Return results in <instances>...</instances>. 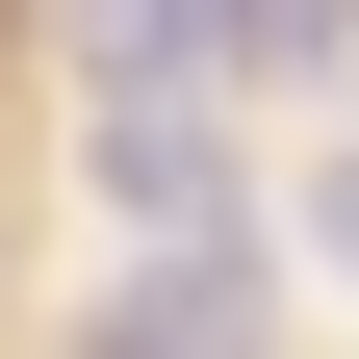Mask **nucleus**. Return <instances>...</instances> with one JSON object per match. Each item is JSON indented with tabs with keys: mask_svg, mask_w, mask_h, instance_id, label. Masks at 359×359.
Instances as JSON below:
<instances>
[{
	"mask_svg": "<svg viewBox=\"0 0 359 359\" xmlns=\"http://www.w3.org/2000/svg\"><path fill=\"white\" fill-rule=\"evenodd\" d=\"M103 359H231V257H154V283L103 308Z\"/></svg>",
	"mask_w": 359,
	"mask_h": 359,
	"instance_id": "f03ea898",
	"label": "nucleus"
},
{
	"mask_svg": "<svg viewBox=\"0 0 359 359\" xmlns=\"http://www.w3.org/2000/svg\"><path fill=\"white\" fill-rule=\"evenodd\" d=\"M308 231H334V257H359V128H334V180H308Z\"/></svg>",
	"mask_w": 359,
	"mask_h": 359,
	"instance_id": "7ed1b4c3",
	"label": "nucleus"
},
{
	"mask_svg": "<svg viewBox=\"0 0 359 359\" xmlns=\"http://www.w3.org/2000/svg\"><path fill=\"white\" fill-rule=\"evenodd\" d=\"M103 205H128L154 257H231V154H205V103L128 77V103H103Z\"/></svg>",
	"mask_w": 359,
	"mask_h": 359,
	"instance_id": "f257e3e1",
	"label": "nucleus"
}]
</instances>
